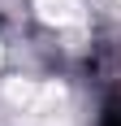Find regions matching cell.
Segmentation results:
<instances>
[{
    "label": "cell",
    "mask_w": 121,
    "mask_h": 126,
    "mask_svg": "<svg viewBox=\"0 0 121 126\" xmlns=\"http://www.w3.org/2000/svg\"><path fill=\"white\" fill-rule=\"evenodd\" d=\"M35 9H43V17H52V22H73L78 0H35Z\"/></svg>",
    "instance_id": "1"
}]
</instances>
